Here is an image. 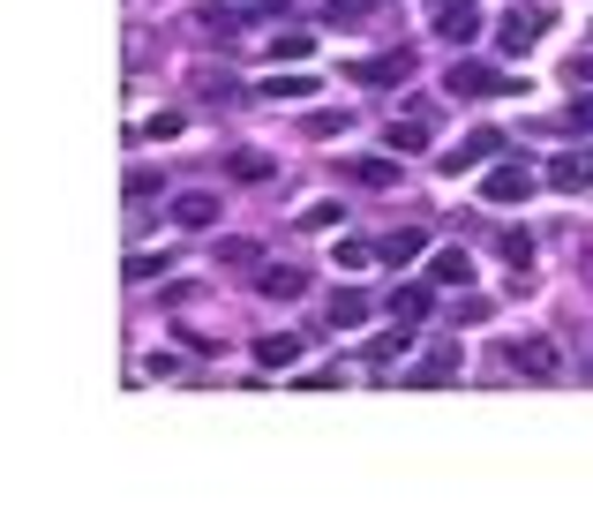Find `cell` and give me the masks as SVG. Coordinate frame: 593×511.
Listing matches in <instances>:
<instances>
[{"mask_svg":"<svg viewBox=\"0 0 593 511\" xmlns=\"http://www.w3.org/2000/svg\"><path fill=\"white\" fill-rule=\"evenodd\" d=\"M443 90L451 98H518V76H504V68H488V61H451L443 68Z\"/></svg>","mask_w":593,"mask_h":511,"instance_id":"cell-1","label":"cell"},{"mask_svg":"<svg viewBox=\"0 0 593 511\" xmlns=\"http://www.w3.org/2000/svg\"><path fill=\"white\" fill-rule=\"evenodd\" d=\"M488 159H504V135H496V128H473L466 143H451V151H436V173H443V181H459V173L488 166Z\"/></svg>","mask_w":593,"mask_h":511,"instance_id":"cell-2","label":"cell"},{"mask_svg":"<svg viewBox=\"0 0 593 511\" xmlns=\"http://www.w3.org/2000/svg\"><path fill=\"white\" fill-rule=\"evenodd\" d=\"M510 369H518V377H534V383H556V377H563V346H556L549 331H534V339L510 346Z\"/></svg>","mask_w":593,"mask_h":511,"instance_id":"cell-3","label":"cell"},{"mask_svg":"<svg viewBox=\"0 0 593 511\" xmlns=\"http://www.w3.org/2000/svg\"><path fill=\"white\" fill-rule=\"evenodd\" d=\"M549 23H556L549 8H510V15H504V31H496V45H504L510 61H526V53L541 45V31H549Z\"/></svg>","mask_w":593,"mask_h":511,"instance_id":"cell-4","label":"cell"},{"mask_svg":"<svg viewBox=\"0 0 593 511\" xmlns=\"http://www.w3.org/2000/svg\"><path fill=\"white\" fill-rule=\"evenodd\" d=\"M345 76H353V84H406V76H414V45H383L369 61H353Z\"/></svg>","mask_w":593,"mask_h":511,"instance_id":"cell-5","label":"cell"},{"mask_svg":"<svg viewBox=\"0 0 593 511\" xmlns=\"http://www.w3.org/2000/svg\"><path fill=\"white\" fill-rule=\"evenodd\" d=\"M459 361H466V354H459V339H436L421 361L406 369V383H414V391H436V383H451V377H459Z\"/></svg>","mask_w":593,"mask_h":511,"instance_id":"cell-6","label":"cell"},{"mask_svg":"<svg viewBox=\"0 0 593 511\" xmlns=\"http://www.w3.org/2000/svg\"><path fill=\"white\" fill-rule=\"evenodd\" d=\"M428 8H436V39H451V45L481 39V8L473 0H428Z\"/></svg>","mask_w":593,"mask_h":511,"instance_id":"cell-7","label":"cell"},{"mask_svg":"<svg viewBox=\"0 0 593 511\" xmlns=\"http://www.w3.org/2000/svg\"><path fill=\"white\" fill-rule=\"evenodd\" d=\"M481 196H488V204H526V196H534V166H526V159H504V166L481 181Z\"/></svg>","mask_w":593,"mask_h":511,"instance_id":"cell-8","label":"cell"},{"mask_svg":"<svg viewBox=\"0 0 593 511\" xmlns=\"http://www.w3.org/2000/svg\"><path fill=\"white\" fill-rule=\"evenodd\" d=\"M549 188L586 196V188H593V151H556V159H549Z\"/></svg>","mask_w":593,"mask_h":511,"instance_id":"cell-9","label":"cell"},{"mask_svg":"<svg viewBox=\"0 0 593 511\" xmlns=\"http://www.w3.org/2000/svg\"><path fill=\"white\" fill-rule=\"evenodd\" d=\"M173 226H188V233H211V226H218V196H211V188H188V196H173Z\"/></svg>","mask_w":593,"mask_h":511,"instance_id":"cell-10","label":"cell"},{"mask_svg":"<svg viewBox=\"0 0 593 511\" xmlns=\"http://www.w3.org/2000/svg\"><path fill=\"white\" fill-rule=\"evenodd\" d=\"M255 286H263V301H300L308 294V271H300V263H263Z\"/></svg>","mask_w":593,"mask_h":511,"instance_id":"cell-11","label":"cell"},{"mask_svg":"<svg viewBox=\"0 0 593 511\" xmlns=\"http://www.w3.org/2000/svg\"><path fill=\"white\" fill-rule=\"evenodd\" d=\"M406 354H414V324H398V331H376V339H369V354H361V361H369V369H398Z\"/></svg>","mask_w":593,"mask_h":511,"instance_id":"cell-12","label":"cell"},{"mask_svg":"<svg viewBox=\"0 0 593 511\" xmlns=\"http://www.w3.org/2000/svg\"><path fill=\"white\" fill-rule=\"evenodd\" d=\"M428 128H436V106H414L406 121H391V151L406 159V151H428Z\"/></svg>","mask_w":593,"mask_h":511,"instance_id":"cell-13","label":"cell"},{"mask_svg":"<svg viewBox=\"0 0 593 511\" xmlns=\"http://www.w3.org/2000/svg\"><path fill=\"white\" fill-rule=\"evenodd\" d=\"M323 324H331V331L369 324V294H361V286H339V294H331V308H323Z\"/></svg>","mask_w":593,"mask_h":511,"instance_id":"cell-14","label":"cell"},{"mask_svg":"<svg viewBox=\"0 0 593 511\" xmlns=\"http://www.w3.org/2000/svg\"><path fill=\"white\" fill-rule=\"evenodd\" d=\"M339 173L353 188H398V159H345Z\"/></svg>","mask_w":593,"mask_h":511,"instance_id":"cell-15","label":"cell"},{"mask_svg":"<svg viewBox=\"0 0 593 511\" xmlns=\"http://www.w3.org/2000/svg\"><path fill=\"white\" fill-rule=\"evenodd\" d=\"M428 279H436V286H459V294H466V286H473V256H466V249H436Z\"/></svg>","mask_w":593,"mask_h":511,"instance_id":"cell-16","label":"cell"},{"mask_svg":"<svg viewBox=\"0 0 593 511\" xmlns=\"http://www.w3.org/2000/svg\"><path fill=\"white\" fill-rule=\"evenodd\" d=\"M428 308H436V279H428V286H398V294H391V316H398V324H428Z\"/></svg>","mask_w":593,"mask_h":511,"instance_id":"cell-17","label":"cell"},{"mask_svg":"<svg viewBox=\"0 0 593 511\" xmlns=\"http://www.w3.org/2000/svg\"><path fill=\"white\" fill-rule=\"evenodd\" d=\"M300 361V339L294 331H271V339H255V369H294Z\"/></svg>","mask_w":593,"mask_h":511,"instance_id":"cell-18","label":"cell"},{"mask_svg":"<svg viewBox=\"0 0 593 511\" xmlns=\"http://www.w3.org/2000/svg\"><path fill=\"white\" fill-rule=\"evenodd\" d=\"M263 98H271V106H278V98H286V106H300V98H316V76H300V68H286V76H278V68H271Z\"/></svg>","mask_w":593,"mask_h":511,"instance_id":"cell-19","label":"cell"},{"mask_svg":"<svg viewBox=\"0 0 593 511\" xmlns=\"http://www.w3.org/2000/svg\"><path fill=\"white\" fill-rule=\"evenodd\" d=\"M376 256L383 263H414V256H421V226H391V233L376 241Z\"/></svg>","mask_w":593,"mask_h":511,"instance_id":"cell-20","label":"cell"},{"mask_svg":"<svg viewBox=\"0 0 593 511\" xmlns=\"http://www.w3.org/2000/svg\"><path fill=\"white\" fill-rule=\"evenodd\" d=\"M496 256H504L510 271H526V263H534V233H526V226H504V233H496Z\"/></svg>","mask_w":593,"mask_h":511,"instance_id":"cell-21","label":"cell"},{"mask_svg":"<svg viewBox=\"0 0 593 511\" xmlns=\"http://www.w3.org/2000/svg\"><path fill=\"white\" fill-rule=\"evenodd\" d=\"M226 173H233V181H271V173H278V159H271V151H233V159H226Z\"/></svg>","mask_w":593,"mask_h":511,"instance_id":"cell-22","label":"cell"},{"mask_svg":"<svg viewBox=\"0 0 593 511\" xmlns=\"http://www.w3.org/2000/svg\"><path fill=\"white\" fill-rule=\"evenodd\" d=\"M345 128H353L345 106H316V113H308V135H345Z\"/></svg>","mask_w":593,"mask_h":511,"instance_id":"cell-23","label":"cell"},{"mask_svg":"<svg viewBox=\"0 0 593 511\" xmlns=\"http://www.w3.org/2000/svg\"><path fill=\"white\" fill-rule=\"evenodd\" d=\"M339 218H345V204H308V211H300V233H331Z\"/></svg>","mask_w":593,"mask_h":511,"instance_id":"cell-24","label":"cell"},{"mask_svg":"<svg viewBox=\"0 0 593 511\" xmlns=\"http://www.w3.org/2000/svg\"><path fill=\"white\" fill-rule=\"evenodd\" d=\"M196 90H204V98H211V106H233V98H241V90H233V76H226V68H204V76H196Z\"/></svg>","mask_w":593,"mask_h":511,"instance_id":"cell-25","label":"cell"},{"mask_svg":"<svg viewBox=\"0 0 593 511\" xmlns=\"http://www.w3.org/2000/svg\"><path fill=\"white\" fill-rule=\"evenodd\" d=\"M308 31H278V39H271V61H308Z\"/></svg>","mask_w":593,"mask_h":511,"instance_id":"cell-26","label":"cell"},{"mask_svg":"<svg viewBox=\"0 0 593 511\" xmlns=\"http://www.w3.org/2000/svg\"><path fill=\"white\" fill-rule=\"evenodd\" d=\"M218 263H263V249L241 241V233H226V241H218Z\"/></svg>","mask_w":593,"mask_h":511,"instance_id":"cell-27","label":"cell"},{"mask_svg":"<svg viewBox=\"0 0 593 511\" xmlns=\"http://www.w3.org/2000/svg\"><path fill=\"white\" fill-rule=\"evenodd\" d=\"M158 188H166V181H158V173H151V166H135V173H128V204H151Z\"/></svg>","mask_w":593,"mask_h":511,"instance_id":"cell-28","label":"cell"},{"mask_svg":"<svg viewBox=\"0 0 593 511\" xmlns=\"http://www.w3.org/2000/svg\"><path fill=\"white\" fill-rule=\"evenodd\" d=\"M331 263H339V271H361V263H383V256L369 249V241H339V256H331Z\"/></svg>","mask_w":593,"mask_h":511,"instance_id":"cell-29","label":"cell"},{"mask_svg":"<svg viewBox=\"0 0 593 511\" xmlns=\"http://www.w3.org/2000/svg\"><path fill=\"white\" fill-rule=\"evenodd\" d=\"M173 256H151V249H135L128 256V279H135V286H143V279H158V271H166Z\"/></svg>","mask_w":593,"mask_h":511,"instance_id":"cell-30","label":"cell"},{"mask_svg":"<svg viewBox=\"0 0 593 511\" xmlns=\"http://www.w3.org/2000/svg\"><path fill=\"white\" fill-rule=\"evenodd\" d=\"M369 8H376V0H323V15H331V23H361Z\"/></svg>","mask_w":593,"mask_h":511,"instance_id":"cell-31","label":"cell"},{"mask_svg":"<svg viewBox=\"0 0 593 511\" xmlns=\"http://www.w3.org/2000/svg\"><path fill=\"white\" fill-rule=\"evenodd\" d=\"M143 135H151V143H158V135H180V113H151V121H143Z\"/></svg>","mask_w":593,"mask_h":511,"instance_id":"cell-32","label":"cell"},{"mask_svg":"<svg viewBox=\"0 0 593 511\" xmlns=\"http://www.w3.org/2000/svg\"><path fill=\"white\" fill-rule=\"evenodd\" d=\"M563 128H593V90H586V98H571V113H563Z\"/></svg>","mask_w":593,"mask_h":511,"instance_id":"cell-33","label":"cell"},{"mask_svg":"<svg viewBox=\"0 0 593 511\" xmlns=\"http://www.w3.org/2000/svg\"><path fill=\"white\" fill-rule=\"evenodd\" d=\"M571 84H593V53H571Z\"/></svg>","mask_w":593,"mask_h":511,"instance_id":"cell-34","label":"cell"},{"mask_svg":"<svg viewBox=\"0 0 593 511\" xmlns=\"http://www.w3.org/2000/svg\"><path fill=\"white\" fill-rule=\"evenodd\" d=\"M241 8H255V15H286V0H241Z\"/></svg>","mask_w":593,"mask_h":511,"instance_id":"cell-35","label":"cell"}]
</instances>
